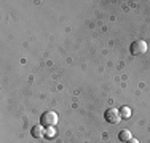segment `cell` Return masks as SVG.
Here are the masks:
<instances>
[{"label": "cell", "instance_id": "1", "mask_svg": "<svg viewBox=\"0 0 150 143\" xmlns=\"http://www.w3.org/2000/svg\"><path fill=\"white\" fill-rule=\"evenodd\" d=\"M131 54L133 56H142L147 53V43L144 40H136L131 43Z\"/></svg>", "mask_w": 150, "mask_h": 143}, {"label": "cell", "instance_id": "2", "mask_svg": "<svg viewBox=\"0 0 150 143\" xmlns=\"http://www.w3.org/2000/svg\"><path fill=\"white\" fill-rule=\"evenodd\" d=\"M40 123H42V126H45V127H53L58 123V114L54 111H45L40 118Z\"/></svg>", "mask_w": 150, "mask_h": 143}, {"label": "cell", "instance_id": "3", "mask_svg": "<svg viewBox=\"0 0 150 143\" xmlns=\"http://www.w3.org/2000/svg\"><path fill=\"white\" fill-rule=\"evenodd\" d=\"M104 118H105L107 123H110V124H117V123H120V119H121L120 110H117V108H109V110H105Z\"/></svg>", "mask_w": 150, "mask_h": 143}, {"label": "cell", "instance_id": "4", "mask_svg": "<svg viewBox=\"0 0 150 143\" xmlns=\"http://www.w3.org/2000/svg\"><path fill=\"white\" fill-rule=\"evenodd\" d=\"M43 127L42 126H34L32 127V135H34L35 138H40V137H43Z\"/></svg>", "mask_w": 150, "mask_h": 143}, {"label": "cell", "instance_id": "5", "mask_svg": "<svg viewBox=\"0 0 150 143\" xmlns=\"http://www.w3.org/2000/svg\"><path fill=\"white\" fill-rule=\"evenodd\" d=\"M118 138H120V142L126 143L128 140H131V132L129 130H121L120 134H118Z\"/></svg>", "mask_w": 150, "mask_h": 143}, {"label": "cell", "instance_id": "6", "mask_svg": "<svg viewBox=\"0 0 150 143\" xmlns=\"http://www.w3.org/2000/svg\"><path fill=\"white\" fill-rule=\"evenodd\" d=\"M120 114H121V118H125V119H126V118L131 116V110L126 108V107H123V108L120 110Z\"/></svg>", "mask_w": 150, "mask_h": 143}, {"label": "cell", "instance_id": "7", "mask_svg": "<svg viewBox=\"0 0 150 143\" xmlns=\"http://www.w3.org/2000/svg\"><path fill=\"white\" fill-rule=\"evenodd\" d=\"M46 135L53 137V135H54V129H53V127H48V130H46Z\"/></svg>", "mask_w": 150, "mask_h": 143}, {"label": "cell", "instance_id": "8", "mask_svg": "<svg viewBox=\"0 0 150 143\" xmlns=\"http://www.w3.org/2000/svg\"><path fill=\"white\" fill-rule=\"evenodd\" d=\"M126 143H139V140L137 138H131V140H128Z\"/></svg>", "mask_w": 150, "mask_h": 143}]
</instances>
